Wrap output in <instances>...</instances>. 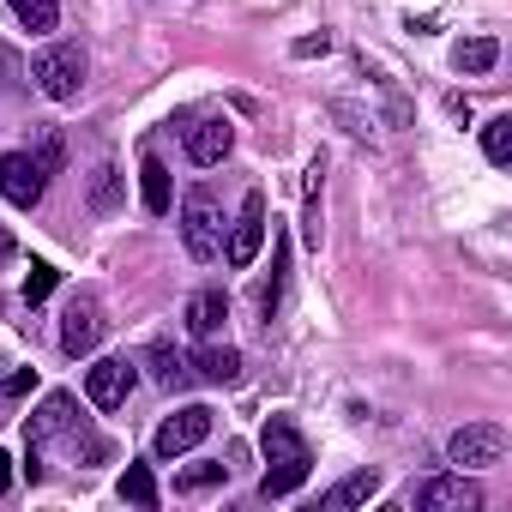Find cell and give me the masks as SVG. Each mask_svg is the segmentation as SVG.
<instances>
[{"instance_id":"6da1fadb","label":"cell","mask_w":512,"mask_h":512,"mask_svg":"<svg viewBox=\"0 0 512 512\" xmlns=\"http://www.w3.org/2000/svg\"><path fill=\"white\" fill-rule=\"evenodd\" d=\"M260 446H266V476H260V494H266V500L296 494V488L308 482V470H314V452H308L302 428H296L290 416H272V422H266V434H260Z\"/></svg>"},{"instance_id":"7a4b0ae2","label":"cell","mask_w":512,"mask_h":512,"mask_svg":"<svg viewBox=\"0 0 512 512\" xmlns=\"http://www.w3.org/2000/svg\"><path fill=\"white\" fill-rule=\"evenodd\" d=\"M31 79H37V91H43L49 103H73V97L85 91V49H79V43H49V49H37Z\"/></svg>"},{"instance_id":"3957f363","label":"cell","mask_w":512,"mask_h":512,"mask_svg":"<svg viewBox=\"0 0 512 512\" xmlns=\"http://www.w3.org/2000/svg\"><path fill=\"white\" fill-rule=\"evenodd\" d=\"M181 241L193 260H217V247H223V211L211 199V187H193L181 199Z\"/></svg>"},{"instance_id":"277c9868","label":"cell","mask_w":512,"mask_h":512,"mask_svg":"<svg viewBox=\"0 0 512 512\" xmlns=\"http://www.w3.org/2000/svg\"><path fill=\"white\" fill-rule=\"evenodd\" d=\"M446 458H452L458 470H488V464L506 458V428H500V422H464V428L446 440Z\"/></svg>"},{"instance_id":"5b68a950","label":"cell","mask_w":512,"mask_h":512,"mask_svg":"<svg viewBox=\"0 0 512 512\" xmlns=\"http://www.w3.org/2000/svg\"><path fill=\"white\" fill-rule=\"evenodd\" d=\"M260 247H266V193H247L241 199V217L229 229V266L247 272L253 260H260Z\"/></svg>"},{"instance_id":"8992f818","label":"cell","mask_w":512,"mask_h":512,"mask_svg":"<svg viewBox=\"0 0 512 512\" xmlns=\"http://www.w3.org/2000/svg\"><path fill=\"white\" fill-rule=\"evenodd\" d=\"M211 422H217V416H211L205 404H187V410L163 416V428H157V440H151V446H157V458H181V452H193V446L211 434Z\"/></svg>"},{"instance_id":"52a82bcc","label":"cell","mask_w":512,"mask_h":512,"mask_svg":"<svg viewBox=\"0 0 512 512\" xmlns=\"http://www.w3.org/2000/svg\"><path fill=\"white\" fill-rule=\"evenodd\" d=\"M43 187H49V169L31 151H7V157H0V193H7L19 211H31L43 199Z\"/></svg>"},{"instance_id":"ba28073f","label":"cell","mask_w":512,"mask_h":512,"mask_svg":"<svg viewBox=\"0 0 512 512\" xmlns=\"http://www.w3.org/2000/svg\"><path fill=\"white\" fill-rule=\"evenodd\" d=\"M103 308H97V296H73L67 302V320H61V350L67 356H91L97 344H103Z\"/></svg>"},{"instance_id":"9c48e42d","label":"cell","mask_w":512,"mask_h":512,"mask_svg":"<svg viewBox=\"0 0 512 512\" xmlns=\"http://www.w3.org/2000/svg\"><path fill=\"white\" fill-rule=\"evenodd\" d=\"M127 392H133V362H127V356H103V362H91V374H85V398H91L97 410H121Z\"/></svg>"},{"instance_id":"30bf717a","label":"cell","mask_w":512,"mask_h":512,"mask_svg":"<svg viewBox=\"0 0 512 512\" xmlns=\"http://www.w3.org/2000/svg\"><path fill=\"white\" fill-rule=\"evenodd\" d=\"M416 506L422 512H482V488L470 476H434L416 488Z\"/></svg>"},{"instance_id":"8fae6325","label":"cell","mask_w":512,"mask_h":512,"mask_svg":"<svg viewBox=\"0 0 512 512\" xmlns=\"http://www.w3.org/2000/svg\"><path fill=\"white\" fill-rule=\"evenodd\" d=\"M229 145H235V127H229L223 115H205V121L187 127V157H193L199 169H217V163L229 157Z\"/></svg>"},{"instance_id":"7c38bea8","label":"cell","mask_w":512,"mask_h":512,"mask_svg":"<svg viewBox=\"0 0 512 512\" xmlns=\"http://www.w3.org/2000/svg\"><path fill=\"white\" fill-rule=\"evenodd\" d=\"M73 428V392H49L43 398V410L31 416V428H25V440L31 446H43V440H55V434H67Z\"/></svg>"},{"instance_id":"4fadbf2b","label":"cell","mask_w":512,"mask_h":512,"mask_svg":"<svg viewBox=\"0 0 512 512\" xmlns=\"http://www.w3.org/2000/svg\"><path fill=\"white\" fill-rule=\"evenodd\" d=\"M223 320H229V296H223V290H199V296L187 302V332H193V338H217Z\"/></svg>"},{"instance_id":"5bb4252c","label":"cell","mask_w":512,"mask_h":512,"mask_svg":"<svg viewBox=\"0 0 512 512\" xmlns=\"http://www.w3.org/2000/svg\"><path fill=\"white\" fill-rule=\"evenodd\" d=\"M187 368H193L199 380H211V386H235V380H241V350H229V344H205Z\"/></svg>"},{"instance_id":"9a60e30c","label":"cell","mask_w":512,"mask_h":512,"mask_svg":"<svg viewBox=\"0 0 512 512\" xmlns=\"http://www.w3.org/2000/svg\"><path fill=\"white\" fill-rule=\"evenodd\" d=\"M494 61H500V43L494 37H458L452 43V67L458 73H494Z\"/></svg>"},{"instance_id":"2e32d148","label":"cell","mask_w":512,"mask_h":512,"mask_svg":"<svg viewBox=\"0 0 512 512\" xmlns=\"http://www.w3.org/2000/svg\"><path fill=\"white\" fill-rule=\"evenodd\" d=\"M139 199H145V211H151V217H163V211H169V199H175V193H169V169H163L157 157H145V163H139Z\"/></svg>"},{"instance_id":"e0dca14e","label":"cell","mask_w":512,"mask_h":512,"mask_svg":"<svg viewBox=\"0 0 512 512\" xmlns=\"http://www.w3.org/2000/svg\"><path fill=\"white\" fill-rule=\"evenodd\" d=\"M374 494H380V470H356V476H344V482L326 494V506L344 512V506H368Z\"/></svg>"},{"instance_id":"ac0fdd59","label":"cell","mask_w":512,"mask_h":512,"mask_svg":"<svg viewBox=\"0 0 512 512\" xmlns=\"http://www.w3.org/2000/svg\"><path fill=\"white\" fill-rule=\"evenodd\" d=\"M284 284H290V247L278 241V247H272V278L260 284V314H266V320L278 314V302H284Z\"/></svg>"},{"instance_id":"d6986e66","label":"cell","mask_w":512,"mask_h":512,"mask_svg":"<svg viewBox=\"0 0 512 512\" xmlns=\"http://www.w3.org/2000/svg\"><path fill=\"white\" fill-rule=\"evenodd\" d=\"M7 7L25 31H55L61 25V0H7Z\"/></svg>"},{"instance_id":"ffe728a7","label":"cell","mask_w":512,"mask_h":512,"mask_svg":"<svg viewBox=\"0 0 512 512\" xmlns=\"http://www.w3.org/2000/svg\"><path fill=\"white\" fill-rule=\"evenodd\" d=\"M121 500H133V506H157L163 494H157V476H151V464H127V476H121Z\"/></svg>"},{"instance_id":"44dd1931","label":"cell","mask_w":512,"mask_h":512,"mask_svg":"<svg viewBox=\"0 0 512 512\" xmlns=\"http://www.w3.org/2000/svg\"><path fill=\"white\" fill-rule=\"evenodd\" d=\"M151 374H157V386H169V392L193 380V368H187V362H181L169 344H151Z\"/></svg>"},{"instance_id":"7402d4cb","label":"cell","mask_w":512,"mask_h":512,"mask_svg":"<svg viewBox=\"0 0 512 512\" xmlns=\"http://www.w3.org/2000/svg\"><path fill=\"white\" fill-rule=\"evenodd\" d=\"M482 151H488V163H512V115H494L488 127H482Z\"/></svg>"},{"instance_id":"603a6c76","label":"cell","mask_w":512,"mask_h":512,"mask_svg":"<svg viewBox=\"0 0 512 512\" xmlns=\"http://www.w3.org/2000/svg\"><path fill=\"white\" fill-rule=\"evenodd\" d=\"M229 476V464H187L181 476H175V494H205V488H217Z\"/></svg>"},{"instance_id":"cb8c5ba5","label":"cell","mask_w":512,"mask_h":512,"mask_svg":"<svg viewBox=\"0 0 512 512\" xmlns=\"http://www.w3.org/2000/svg\"><path fill=\"white\" fill-rule=\"evenodd\" d=\"M91 205H97V211H115V205H121V175H115L109 163H103L97 181H91Z\"/></svg>"},{"instance_id":"d4e9b609","label":"cell","mask_w":512,"mask_h":512,"mask_svg":"<svg viewBox=\"0 0 512 512\" xmlns=\"http://www.w3.org/2000/svg\"><path fill=\"white\" fill-rule=\"evenodd\" d=\"M49 290H55V266H49V260H31V278H25V302L37 308V302H49Z\"/></svg>"},{"instance_id":"484cf974","label":"cell","mask_w":512,"mask_h":512,"mask_svg":"<svg viewBox=\"0 0 512 512\" xmlns=\"http://www.w3.org/2000/svg\"><path fill=\"white\" fill-rule=\"evenodd\" d=\"M302 241H308V247H320V241H326V223H320V193H308V205H302Z\"/></svg>"},{"instance_id":"4316f807","label":"cell","mask_w":512,"mask_h":512,"mask_svg":"<svg viewBox=\"0 0 512 512\" xmlns=\"http://www.w3.org/2000/svg\"><path fill=\"white\" fill-rule=\"evenodd\" d=\"M31 157H37V163H43L49 175H61V157H67V151H61V133H43V145H37Z\"/></svg>"},{"instance_id":"83f0119b","label":"cell","mask_w":512,"mask_h":512,"mask_svg":"<svg viewBox=\"0 0 512 512\" xmlns=\"http://www.w3.org/2000/svg\"><path fill=\"white\" fill-rule=\"evenodd\" d=\"M0 392H7V398H25V392H37V368H13Z\"/></svg>"},{"instance_id":"f1b7e54d","label":"cell","mask_w":512,"mask_h":512,"mask_svg":"<svg viewBox=\"0 0 512 512\" xmlns=\"http://www.w3.org/2000/svg\"><path fill=\"white\" fill-rule=\"evenodd\" d=\"M326 49H332V37H326V31H320V37H296V43H290V55H296V61H314V55H326Z\"/></svg>"},{"instance_id":"f546056e","label":"cell","mask_w":512,"mask_h":512,"mask_svg":"<svg viewBox=\"0 0 512 512\" xmlns=\"http://www.w3.org/2000/svg\"><path fill=\"white\" fill-rule=\"evenodd\" d=\"M7 488H13V458L0 452V494H7Z\"/></svg>"},{"instance_id":"4dcf8cb0","label":"cell","mask_w":512,"mask_h":512,"mask_svg":"<svg viewBox=\"0 0 512 512\" xmlns=\"http://www.w3.org/2000/svg\"><path fill=\"white\" fill-rule=\"evenodd\" d=\"M13 253H19V247H13V235H7V229H0V266H7V260H13Z\"/></svg>"}]
</instances>
